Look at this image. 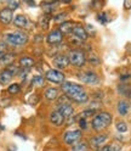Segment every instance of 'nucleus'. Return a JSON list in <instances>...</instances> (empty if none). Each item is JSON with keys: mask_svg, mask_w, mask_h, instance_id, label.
<instances>
[{"mask_svg": "<svg viewBox=\"0 0 131 151\" xmlns=\"http://www.w3.org/2000/svg\"><path fill=\"white\" fill-rule=\"evenodd\" d=\"M86 58H88V60L90 61V63H92V65H98V63H100V59L97 58L96 54L90 52L89 56H86Z\"/></svg>", "mask_w": 131, "mask_h": 151, "instance_id": "bb28decb", "label": "nucleus"}, {"mask_svg": "<svg viewBox=\"0 0 131 151\" xmlns=\"http://www.w3.org/2000/svg\"><path fill=\"white\" fill-rule=\"evenodd\" d=\"M78 78L84 82L85 84H89V86H96V84H98L100 82V78L98 76L96 73H93L91 71H86V72H80L78 74Z\"/></svg>", "mask_w": 131, "mask_h": 151, "instance_id": "39448f33", "label": "nucleus"}, {"mask_svg": "<svg viewBox=\"0 0 131 151\" xmlns=\"http://www.w3.org/2000/svg\"><path fill=\"white\" fill-rule=\"evenodd\" d=\"M49 21H50V15H43L40 17V20H39V23L41 26V28H44V29H46V28L49 27Z\"/></svg>", "mask_w": 131, "mask_h": 151, "instance_id": "a878e982", "label": "nucleus"}, {"mask_svg": "<svg viewBox=\"0 0 131 151\" xmlns=\"http://www.w3.org/2000/svg\"><path fill=\"white\" fill-rule=\"evenodd\" d=\"M34 63H35V61H34L33 58H31V56H22V58L20 59V66L24 70L33 67Z\"/></svg>", "mask_w": 131, "mask_h": 151, "instance_id": "a211bd4d", "label": "nucleus"}, {"mask_svg": "<svg viewBox=\"0 0 131 151\" xmlns=\"http://www.w3.org/2000/svg\"><path fill=\"white\" fill-rule=\"evenodd\" d=\"M63 40V34L61 33L60 29H53L51 31L48 37H46V42H48L50 45H58L61 44Z\"/></svg>", "mask_w": 131, "mask_h": 151, "instance_id": "6e6552de", "label": "nucleus"}, {"mask_svg": "<svg viewBox=\"0 0 131 151\" xmlns=\"http://www.w3.org/2000/svg\"><path fill=\"white\" fill-rule=\"evenodd\" d=\"M53 65H55L57 68H66V67H67V66L69 65L68 56H66V55H63V54L55 56V58H53Z\"/></svg>", "mask_w": 131, "mask_h": 151, "instance_id": "9d476101", "label": "nucleus"}, {"mask_svg": "<svg viewBox=\"0 0 131 151\" xmlns=\"http://www.w3.org/2000/svg\"><path fill=\"white\" fill-rule=\"evenodd\" d=\"M97 18H98V21H100V22H102V23H105V22H107V15H106L105 12H102V14H100V15L97 16Z\"/></svg>", "mask_w": 131, "mask_h": 151, "instance_id": "7c9ffc66", "label": "nucleus"}, {"mask_svg": "<svg viewBox=\"0 0 131 151\" xmlns=\"http://www.w3.org/2000/svg\"><path fill=\"white\" fill-rule=\"evenodd\" d=\"M69 63H72L73 66H75V67H83L84 65L86 63V54L84 51H80V50H72L69 56Z\"/></svg>", "mask_w": 131, "mask_h": 151, "instance_id": "20e7f679", "label": "nucleus"}, {"mask_svg": "<svg viewBox=\"0 0 131 151\" xmlns=\"http://www.w3.org/2000/svg\"><path fill=\"white\" fill-rule=\"evenodd\" d=\"M124 7L126 9V10L131 9V0H126V1L124 3Z\"/></svg>", "mask_w": 131, "mask_h": 151, "instance_id": "72a5a7b5", "label": "nucleus"}, {"mask_svg": "<svg viewBox=\"0 0 131 151\" xmlns=\"http://www.w3.org/2000/svg\"><path fill=\"white\" fill-rule=\"evenodd\" d=\"M83 137L81 130H69V132H66L64 135H63V141L68 145H74L77 144L78 141H80Z\"/></svg>", "mask_w": 131, "mask_h": 151, "instance_id": "423d86ee", "label": "nucleus"}, {"mask_svg": "<svg viewBox=\"0 0 131 151\" xmlns=\"http://www.w3.org/2000/svg\"><path fill=\"white\" fill-rule=\"evenodd\" d=\"M28 42V34L22 31H17L12 33H7L5 35V43L12 46H22Z\"/></svg>", "mask_w": 131, "mask_h": 151, "instance_id": "7ed1b4c3", "label": "nucleus"}, {"mask_svg": "<svg viewBox=\"0 0 131 151\" xmlns=\"http://www.w3.org/2000/svg\"><path fill=\"white\" fill-rule=\"evenodd\" d=\"M20 91H21V86L18 83H12L7 88V93L11 94V95H16V94H18Z\"/></svg>", "mask_w": 131, "mask_h": 151, "instance_id": "b1692460", "label": "nucleus"}, {"mask_svg": "<svg viewBox=\"0 0 131 151\" xmlns=\"http://www.w3.org/2000/svg\"><path fill=\"white\" fill-rule=\"evenodd\" d=\"M118 112H119V115H121V116H125L126 113L129 112V104L125 100H120L118 102Z\"/></svg>", "mask_w": 131, "mask_h": 151, "instance_id": "aec40b11", "label": "nucleus"}, {"mask_svg": "<svg viewBox=\"0 0 131 151\" xmlns=\"http://www.w3.org/2000/svg\"><path fill=\"white\" fill-rule=\"evenodd\" d=\"M115 127H117L118 132H120V133H125V132L127 130V124L125 123V122H123V121H121V122H118Z\"/></svg>", "mask_w": 131, "mask_h": 151, "instance_id": "cd10ccee", "label": "nucleus"}, {"mask_svg": "<svg viewBox=\"0 0 131 151\" xmlns=\"http://www.w3.org/2000/svg\"><path fill=\"white\" fill-rule=\"evenodd\" d=\"M88 28H89V29H90V33L93 35V34H95V31H92V26H90V24H88Z\"/></svg>", "mask_w": 131, "mask_h": 151, "instance_id": "c9c22d12", "label": "nucleus"}, {"mask_svg": "<svg viewBox=\"0 0 131 151\" xmlns=\"http://www.w3.org/2000/svg\"><path fill=\"white\" fill-rule=\"evenodd\" d=\"M61 89L63 90L64 95H67L70 100L75 101L78 104H84L89 101V95L84 91L80 84L72 83V82H63L61 84Z\"/></svg>", "mask_w": 131, "mask_h": 151, "instance_id": "f257e3e1", "label": "nucleus"}, {"mask_svg": "<svg viewBox=\"0 0 131 151\" xmlns=\"http://www.w3.org/2000/svg\"><path fill=\"white\" fill-rule=\"evenodd\" d=\"M45 78L48 79L49 82L51 83H55V84H62L66 79L64 74L57 70H49L45 74Z\"/></svg>", "mask_w": 131, "mask_h": 151, "instance_id": "0eeeda50", "label": "nucleus"}, {"mask_svg": "<svg viewBox=\"0 0 131 151\" xmlns=\"http://www.w3.org/2000/svg\"><path fill=\"white\" fill-rule=\"evenodd\" d=\"M73 34L83 42H85L88 39V37H89V34L86 33V28H84L81 24H78V23L75 24V27L73 28Z\"/></svg>", "mask_w": 131, "mask_h": 151, "instance_id": "9b49d317", "label": "nucleus"}, {"mask_svg": "<svg viewBox=\"0 0 131 151\" xmlns=\"http://www.w3.org/2000/svg\"><path fill=\"white\" fill-rule=\"evenodd\" d=\"M14 24L16 26V27H18V28H26L27 26H28V23H29V20L27 18V16H24V15H22V14H20V15H16L15 17H14Z\"/></svg>", "mask_w": 131, "mask_h": 151, "instance_id": "ddd939ff", "label": "nucleus"}, {"mask_svg": "<svg viewBox=\"0 0 131 151\" xmlns=\"http://www.w3.org/2000/svg\"><path fill=\"white\" fill-rule=\"evenodd\" d=\"M89 147V143L86 141H78L77 144L73 145V151H86Z\"/></svg>", "mask_w": 131, "mask_h": 151, "instance_id": "5701e85b", "label": "nucleus"}, {"mask_svg": "<svg viewBox=\"0 0 131 151\" xmlns=\"http://www.w3.org/2000/svg\"><path fill=\"white\" fill-rule=\"evenodd\" d=\"M12 78H14V76L9 72L6 68L0 72V84H1V86H6V84H9L11 82Z\"/></svg>", "mask_w": 131, "mask_h": 151, "instance_id": "6ab92c4d", "label": "nucleus"}, {"mask_svg": "<svg viewBox=\"0 0 131 151\" xmlns=\"http://www.w3.org/2000/svg\"><path fill=\"white\" fill-rule=\"evenodd\" d=\"M14 21V11L9 7H4L0 10V23L3 24H10Z\"/></svg>", "mask_w": 131, "mask_h": 151, "instance_id": "1a4fd4ad", "label": "nucleus"}, {"mask_svg": "<svg viewBox=\"0 0 131 151\" xmlns=\"http://www.w3.org/2000/svg\"><path fill=\"white\" fill-rule=\"evenodd\" d=\"M44 83H45V79L41 76H34L32 79V86H34V87H43Z\"/></svg>", "mask_w": 131, "mask_h": 151, "instance_id": "393cba45", "label": "nucleus"}, {"mask_svg": "<svg viewBox=\"0 0 131 151\" xmlns=\"http://www.w3.org/2000/svg\"><path fill=\"white\" fill-rule=\"evenodd\" d=\"M20 6V1H17V0H10V1H7V6L6 7H9L10 10H16V9Z\"/></svg>", "mask_w": 131, "mask_h": 151, "instance_id": "c85d7f7f", "label": "nucleus"}, {"mask_svg": "<svg viewBox=\"0 0 131 151\" xmlns=\"http://www.w3.org/2000/svg\"><path fill=\"white\" fill-rule=\"evenodd\" d=\"M109 149H110V151H120L121 150V146L119 144H112L109 146Z\"/></svg>", "mask_w": 131, "mask_h": 151, "instance_id": "2f4dec72", "label": "nucleus"}, {"mask_svg": "<svg viewBox=\"0 0 131 151\" xmlns=\"http://www.w3.org/2000/svg\"><path fill=\"white\" fill-rule=\"evenodd\" d=\"M67 17V14L66 12H62V14H58V15H55V17H53V20L56 21V22H61V21H64V18Z\"/></svg>", "mask_w": 131, "mask_h": 151, "instance_id": "c756f323", "label": "nucleus"}, {"mask_svg": "<svg viewBox=\"0 0 131 151\" xmlns=\"http://www.w3.org/2000/svg\"><path fill=\"white\" fill-rule=\"evenodd\" d=\"M15 54H11V52H4L0 55V65L3 66H10L14 63V60H15Z\"/></svg>", "mask_w": 131, "mask_h": 151, "instance_id": "4468645a", "label": "nucleus"}, {"mask_svg": "<svg viewBox=\"0 0 131 151\" xmlns=\"http://www.w3.org/2000/svg\"><path fill=\"white\" fill-rule=\"evenodd\" d=\"M98 151H110V149H109V146H107V145H105L103 147H101Z\"/></svg>", "mask_w": 131, "mask_h": 151, "instance_id": "f704fd0d", "label": "nucleus"}, {"mask_svg": "<svg viewBox=\"0 0 131 151\" xmlns=\"http://www.w3.org/2000/svg\"><path fill=\"white\" fill-rule=\"evenodd\" d=\"M112 123V115L109 112H100L93 116L92 119V129L93 130H102L106 129Z\"/></svg>", "mask_w": 131, "mask_h": 151, "instance_id": "f03ea898", "label": "nucleus"}, {"mask_svg": "<svg viewBox=\"0 0 131 151\" xmlns=\"http://www.w3.org/2000/svg\"><path fill=\"white\" fill-rule=\"evenodd\" d=\"M77 23H74L73 21H64L60 24V31L62 34H69L70 32H73V28L75 27Z\"/></svg>", "mask_w": 131, "mask_h": 151, "instance_id": "f3484780", "label": "nucleus"}, {"mask_svg": "<svg viewBox=\"0 0 131 151\" xmlns=\"http://www.w3.org/2000/svg\"><path fill=\"white\" fill-rule=\"evenodd\" d=\"M106 140H107V135L106 134H98L96 137H92L90 139L89 144H90L91 147H97V146H101Z\"/></svg>", "mask_w": 131, "mask_h": 151, "instance_id": "2eb2a0df", "label": "nucleus"}, {"mask_svg": "<svg viewBox=\"0 0 131 151\" xmlns=\"http://www.w3.org/2000/svg\"><path fill=\"white\" fill-rule=\"evenodd\" d=\"M79 124H80V128L81 129H85L86 128V119H79Z\"/></svg>", "mask_w": 131, "mask_h": 151, "instance_id": "473e14b6", "label": "nucleus"}, {"mask_svg": "<svg viewBox=\"0 0 131 151\" xmlns=\"http://www.w3.org/2000/svg\"><path fill=\"white\" fill-rule=\"evenodd\" d=\"M58 112L63 116V118H69L72 117L73 112H74V109L70 104H62V105H58Z\"/></svg>", "mask_w": 131, "mask_h": 151, "instance_id": "f8f14e48", "label": "nucleus"}, {"mask_svg": "<svg viewBox=\"0 0 131 151\" xmlns=\"http://www.w3.org/2000/svg\"><path fill=\"white\" fill-rule=\"evenodd\" d=\"M49 118H50V122H51L52 124H55V126H61V124L63 123V121H64L63 116L58 112V110L52 111V112L50 113V117H49Z\"/></svg>", "mask_w": 131, "mask_h": 151, "instance_id": "dca6fc26", "label": "nucleus"}, {"mask_svg": "<svg viewBox=\"0 0 131 151\" xmlns=\"http://www.w3.org/2000/svg\"><path fill=\"white\" fill-rule=\"evenodd\" d=\"M41 6H43V10H44L45 15H49V14H51L52 11H55L56 6H57V3H53V1H48V3H44Z\"/></svg>", "mask_w": 131, "mask_h": 151, "instance_id": "412c9836", "label": "nucleus"}, {"mask_svg": "<svg viewBox=\"0 0 131 151\" xmlns=\"http://www.w3.org/2000/svg\"><path fill=\"white\" fill-rule=\"evenodd\" d=\"M57 94H58V90L56 88H48L45 90V98L49 101H52L57 98Z\"/></svg>", "mask_w": 131, "mask_h": 151, "instance_id": "4be33fe9", "label": "nucleus"}]
</instances>
